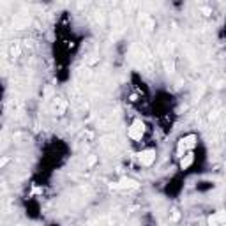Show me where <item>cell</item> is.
<instances>
[{"instance_id":"obj_1","label":"cell","mask_w":226,"mask_h":226,"mask_svg":"<svg viewBox=\"0 0 226 226\" xmlns=\"http://www.w3.org/2000/svg\"><path fill=\"white\" fill-rule=\"evenodd\" d=\"M141 133H143V124L138 120V122H134L133 126H131V129H129V136L134 138V140H140V138H141Z\"/></svg>"},{"instance_id":"obj_2","label":"cell","mask_w":226,"mask_h":226,"mask_svg":"<svg viewBox=\"0 0 226 226\" xmlns=\"http://www.w3.org/2000/svg\"><path fill=\"white\" fill-rule=\"evenodd\" d=\"M154 159H156V156H154V152H143L141 156H140V161L143 162V164H152L154 162Z\"/></svg>"},{"instance_id":"obj_3","label":"cell","mask_w":226,"mask_h":226,"mask_svg":"<svg viewBox=\"0 0 226 226\" xmlns=\"http://www.w3.org/2000/svg\"><path fill=\"white\" fill-rule=\"evenodd\" d=\"M120 186H122V187H136V182H133V180H122Z\"/></svg>"}]
</instances>
